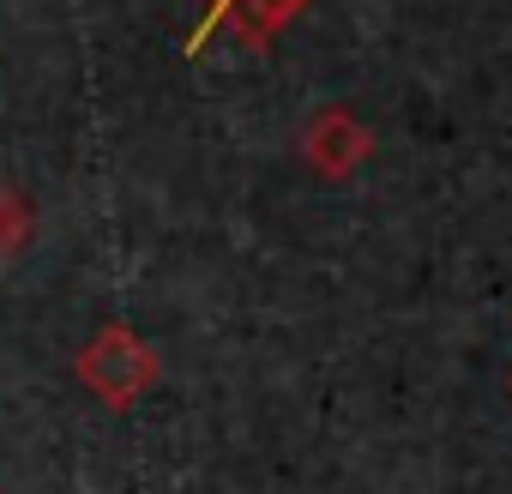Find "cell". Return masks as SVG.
Instances as JSON below:
<instances>
[{
	"instance_id": "3",
	"label": "cell",
	"mask_w": 512,
	"mask_h": 494,
	"mask_svg": "<svg viewBox=\"0 0 512 494\" xmlns=\"http://www.w3.org/2000/svg\"><path fill=\"white\" fill-rule=\"evenodd\" d=\"M302 157H308L314 175L350 181V175L374 157V133H368L350 109H320V115L302 127Z\"/></svg>"
},
{
	"instance_id": "2",
	"label": "cell",
	"mask_w": 512,
	"mask_h": 494,
	"mask_svg": "<svg viewBox=\"0 0 512 494\" xmlns=\"http://www.w3.org/2000/svg\"><path fill=\"white\" fill-rule=\"evenodd\" d=\"M314 7V0H205V13H199V31L187 37V55H205V43L217 31H235L247 49H272L278 31L290 19H302Z\"/></svg>"
},
{
	"instance_id": "4",
	"label": "cell",
	"mask_w": 512,
	"mask_h": 494,
	"mask_svg": "<svg viewBox=\"0 0 512 494\" xmlns=\"http://www.w3.org/2000/svg\"><path fill=\"white\" fill-rule=\"evenodd\" d=\"M31 235H37V205H31L19 187H0V260L25 254Z\"/></svg>"
},
{
	"instance_id": "1",
	"label": "cell",
	"mask_w": 512,
	"mask_h": 494,
	"mask_svg": "<svg viewBox=\"0 0 512 494\" xmlns=\"http://www.w3.org/2000/svg\"><path fill=\"white\" fill-rule=\"evenodd\" d=\"M73 368H79V380H85V392H97L109 410H127V404H139L157 380H163V356L127 326V320H109V326H97L91 332V344L73 356Z\"/></svg>"
}]
</instances>
